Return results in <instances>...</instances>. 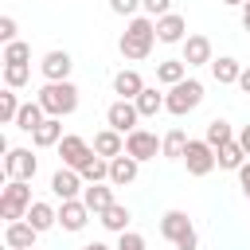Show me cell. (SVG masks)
Wrapping results in <instances>:
<instances>
[{
  "label": "cell",
  "mask_w": 250,
  "mask_h": 250,
  "mask_svg": "<svg viewBox=\"0 0 250 250\" xmlns=\"http://www.w3.org/2000/svg\"><path fill=\"white\" fill-rule=\"evenodd\" d=\"M152 43H156V20L152 16H133L121 31V39H117V51H121V59L141 62V59L152 55Z\"/></svg>",
  "instance_id": "1"
},
{
  "label": "cell",
  "mask_w": 250,
  "mask_h": 250,
  "mask_svg": "<svg viewBox=\"0 0 250 250\" xmlns=\"http://www.w3.org/2000/svg\"><path fill=\"white\" fill-rule=\"evenodd\" d=\"M35 102L43 105L47 117H70L78 109V86L74 82H43V90L35 94Z\"/></svg>",
  "instance_id": "2"
},
{
  "label": "cell",
  "mask_w": 250,
  "mask_h": 250,
  "mask_svg": "<svg viewBox=\"0 0 250 250\" xmlns=\"http://www.w3.org/2000/svg\"><path fill=\"white\" fill-rule=\"evenodd\" d=\"M31 203H35V199H31L27 180H8L4 191H0V219H4V223L27 219V207H31Z\"/></svg>",
  "instance_id": "3"
},
{
  "label": "cell",
  "mask_w": 250,
  "mask_h": 250,
  "mask_svg": "<svg viewBox=\"0 0 250 250\" xmlns=\"http://www.w3.org/2000/svg\"><path fill=\"white\" fill-rule=\"evenodd\" d=\"M199 102H203V82H199V78H184L180 86H172V90L164 94V109H168L172 117L191 113Z\"/></svg>",
  "instance_id": "4"
},
{
  "label": "cell",
  "mask_w": 250,
  "mask_h": 250,
  "mask_svg": "<svg viewBox=\"0 0 250 250\" xmlns=\"http://www.w3.org/2000/svg\"><path fill=\"white\" fill-rule=\"evenodd\" d=\"M184 164H188V176H211V172L219 168V160H215V148H211L207 141H188Z\"/></svg>",
  "instance_id": "5"
},
{
  "label": "cell",
  "mask_w": 250,
  "mask_h": 250,
  "mask_svg": "<svg viewBox=\"0 0 250 250\" xmlns=\"http://www.w3.org/2000/svg\"><path fill=\"white\" fill-rule=\"evenodd\" d=\"M59 156H62V168H82L90 156H94V145L86 141V137H78V133H66L62 141H59Z\"/></svg>",
  "instance_id": "6"
},
{
  "label": "cell",
  "mask_w": 250,
  "mask_h": 250,
  "mask_svg": "<svg viewBox=\"0 0 250 250\" xmlns=\"http://www.w3.org/2000/svg\"><path fill=\"white\" fill-rule=\"evenodd\" d=\"M137 121H141V113H137V105H133V102H121V98H117V102H109V109H105V125H109V129H117L121 137H129L133 129H141Z\"/></svg>",
  "instance_id": "7"
},
{
  "label": "cell",
  "mask_w": 250,
  "mask_h": 250,
  "mask_svg": "<svg viewBox=\"0 0 250 250\" xmlns=\"http://www.w3.org/2000/svg\"><path fill=\"white\" fill-rule=\"evenodd\" d=\"M4 172H8V180H35V172H39V160L31 156V148H8V156H4Z\"/></svg>",
  "instance_id": "8"
},
{
  "label": "cell",
  "mask_w": 250,
  "mask_h": 250,
  "mask_svg": "<svg viewBox=\"0 0 250 250\" xmlns=\"http://www.w3.org/2000/svg\"><path fill=\"white\" fill-rule=\"evenodd\" d=\"M39 70H43V78L47 82H70V70H74V59H70V51H47L43 59H39Z\"/></svg>",
  "instance_id": "9"
},
{
  "label": "cell",
  "mask_w": 250,
  "mask_h": 250,
  "mask_svg": "<svg viewBox=\"0 0 250 250\" xmlns=\"http://www.w3.org/2000/svg\"><path fill=\"white\" fill-rule=\"evenodd\" d=\"M125 152L133 156V160H156V152H160V141H156V133H148V129H133L129 137H125Z\"/></svg>",
  "instance_id": "10"
},
{
  "label": "cell",
  "mask_w": 250,
  "mask_h": 250,
  "mask_svg": "<svg viewBox=\"0 0 250 250\" xmlns=\"http://www.w3.org/2000/svg\"><path fill=\"white\" fill-rule=\"evenodd\" d=\"M51 191H55V199H82V191H86V180L74 172V168H59L55 176H51Z\"/></svg>",
  "instance_id": "11"
},
{
  "label": "cell",
  "mask_w": 250,
  "mask_h": 250,
  "mask_svg": "<svg viewBox=\"0 0 250 250\" xmlns=\"http://www.w3.org/2000/svg\"><path fill=\"white\" fill-rule=\"evenodd\" d=\"M90 207L82 203V199H66V203H59V227L62 230H70V234H78L86 223H90Z\"/></svg>",
  "instance_id": "12"
},
{
  "label": "cell",
  "mask_w": 250,
  "mask_h": 250,
  "mask_svg": "<svg viewBox=\"0 0 250 250\" xmlns=\"http://www.w3.org/2000/svg\"><path fill=\"white\" fill-rule=\"evenodd\" d=\"M35 238H39V230H35L27 219L4 227V246H8V250H35Z\"/></svg>",
  "instance_id": "13"
},
{
  "label": "cell",
  "mask_w": 250,
  "mask_h": 250,
  "mask_svg": "<svg viewBox=\"0 0 250 250\" xmlns=\"http://www.w3.org/2000/svg\"><path fill=\"white\" fill-rule=\"evenodd\" d=\"M180 47H184V62H188V66H211V62H215L207 35H188Z\"/></svg>",
  "instance_id": "14"
},
{
  "label": "cell",
  "mask_w": 250,
  "mask_h": 250,
  "mask_svg": "<svg viewBox=\"0 0 250 250\" xmlns=\"http://www.w3.org/2000/svg\"><path fill=\"white\" fill-rule=\"evenodd\" d=\"M156 39H160V43H184V39H188V20H184L180 12L160 16V20H156Z\"/></svg>",
  "instance_id": "15"
},
{
  "label": "cell",
  "mask_w": 250,
  "mask_h": 250,
  "mask_svg": "<svg viewBox=\"0 0 250 250\" xmlns=\"http://www.w3.org/2000/svg\"><path fill=\"white\" fill-rule=\"evenodd\" d=\"M137 172H141V160H133L129 152H121V156H113V160H109V184H113V188L133 184V180H137Z\"/></svg>",
  "instance_id": "16"
},
{
  "label": "cell",
  "mask_w": 250,
  "mask_h": 250,
  "mask_svg": "<svg viewBox=\"0 0 250 250\" xmlns=\"http://www.w3.org/2000/svg\"><path fill=\"white\" fill-rule=\"evenodd\" d=\"M188 230H195V227H191V219H188V211H164V215H160V234H164L172 246H176Z\"/></svg>",
  "instance_id": "17"
},
{
  "label": "cell",
  "mask_w": 250,
  "mask_h": 250,
  "mask_svg": "<svg viewBox=\"0 0 250 250\" xmlns=\"http://www.w3.org/2000/svg\"><path fill=\"white\" fill-rule=\"evenodd\" d=\"M141 90H145V78H141L137 70H117V74H113V94H117L121 102H137Z\"/></svg>",
  "instance_id": "18"
},
{
  "label": "cell",
  "mask_w": 250,
  "mask_h": 250,
  "mask_svg": "<svg viewBox=\"0 0 250 250\" xmlns=\"http://www.w3.org/2000/svg\"><path fill=\"white\" fill-rule=\"evenodd\" d=\"M94 152L98 156H105V160H113V156H121L125 152V137L117 133V129H102V133H94Z\"/></svg>",
  "instance_id": "19"
},
{
  "label": "cell",
  "mask_w": 250,
  "mask_h": 250,
  "mask_svg": "<svg viewBox=\"0 0 250 250\" xmlns=\"http://www.w3.org/2000/svg\"><path fill=\"white\" fill-rule=\"evenodd\" d=\"M82 203H86L94 215H102L105 207H113V203H117V199H113V184H86Z\"/></svg>",
  "instance_id": "20"
},
{
  "label": "cell",
  "mask_w": 250,
  "mask_h": 250,
  "mask_svg": "<svg viewBox=\"0 0 250 250\" xmlns=\"http://www.w3.org/2000/svg\"><path fill=\"white\" fill-rule=\"evenodd\" d=\"M59 141H62V117H47V121L31 133V145H35V148H59Z\"/></svg>",
  "instance_id": "21"
},
{
  "label": "cell",
  "mask_w": 250,
  "mask_h": 250,
  "mask_svg": "<svg viewBox=\"0 0 250 250\" xmlns=\"http://www.w3.org/2000/svg\"><path fill=\"white\" fill-rule=\"evenodd\" d=\"M27 223H31V227L43 234V230H51V227L59 223V207H51L47 199H35V203L27 207Z\"/></svg>",
  "instance_id": "22"
},
{
  "label": "cell",
  "mask_w": 250,
  "mask_h": 250,
  "mask_svg": "<svg viewBox=\"0 0 250 250\" xmlns=\"http://www.w3.org/2000/svg\"><path fill=\"white\" fill-rule=\"evenodd\" d=\"M184 78H188V62H184V59H164V62H156V82H160V86L172 90V86H180Z\"/></svg>",
  "instance_id": "23"
},
{
  "label": "cell",
  "mask_w": 250,
  "mask_h": 250,
  "mask_svg": "<svg viewBox=\"0 0 250 250\" xmlns=\"http://www.w3.org/2000/svg\"><path fill=\"white\" fill-rule=\"evenodd\" d=\"M129 219H133V215H129L125 203H113V207H105V211L98 215V223H102L109 234H125V230H129Z\"/></svg>",
  "instance_id": "24"
},
{
  "label": "cell",
  "mask_w": 250,
  "mask_h": 250,
  "mask_svg": "<svg viewBox=\"0 0 250 250\" xmlns=\"http://www.w3.org/2000/svg\"><path fill=\"white\" fill-rule=\"evenodd\" d=\"M47 121V113H43V105L31 98V102H23L20 105V113H16V129H23V133H35L39 125Z\"/></svg>",
  "instance_id": "25"
},
{
  "label": "cell",
  "mask_w": 250,
  "mask_h": 250,
  "mask_svg": "<svg viewBox=\"0 0 250 250\" xmlns=\"http://www.w3.org/2000/svg\"><path fill=\"white\" fill-rule=\"evenodd\" d=\"M203 141H207V145L219 152L223 145H230V141H238V137H234L230 121H223V117H211V121H207V133H203Z\"/></svg>",
  "instance_id": "26"
},
{
  "label": "cell",
  "mask_w": 250,
  "mask_h": 250,
  "mask_svg": "<svg viewBox=\"0 0 250 250\" xmlns=\"http://www.w3.org/2000/svg\"><path fill=\"white\" fill-rule=\"evenodd\" d=\"M188 133L184 129H172V133H164L160 137V156H168V160H184V152H188Z\"/></svg>",
  "instance_id": "27"
},
{
  "label": "cell",
  "mask_w": 250,
  "mask_h": 250,
  "mask_svg": "<svg viewBox=\"0 0 250 250\" xmlns=\"http://www.w3.org/2000/svg\"><path fill=\"white\" fill-rule=\"evenodd\" d=\"M211 74H215V82H219V86H230V82H238L242 66H238V59H230V55H219V59L211 62Z\"/></svg>",
  "instance_id": "28"
},
{
  "label": "cell",
  "mask_w": 250,
  "mask_h": 250,
  "mask_svg": "<svg viewBox=\"0 0 250 250\" xmlns=\"http://www.w3.org/2000/svg\"><path fill=\"white\" fill-rule=\"evenodd\" d=\"M133 105H137V113H141V117H156V113L164 109V94H160L156 86H145V90L137 94V102H133Z\"/></svg>",
  "instance_id": "29"
},
{
  "label": "cell",
  "mask_w": 250,
  "mask_h": 250,
  "mask_svg": "<svg viewBox=\"0 0 250 250\" xmlns=\"http://www.w3.org/2000/svg\"><path fill=\"white\" fill-rule=\"evenodd\" d=\"M78 176H82L86 184H109V160L94 152V156H90V160L78 168Z\"/></svg>",
  "instance_id": "30"
},
{
  "label": "cell",
  "mask_w": 250,
  "mask_h": 250,
  "mask_svg": "<svg viewBox=\"0 0 250 250\" xmlns=\"http://www.w3.org/2000/svg\"><path fill=\"white\" fill-rule=\"evenodd\" d=\"M215 160H219V168H227V172H238V168L246 164V148H242L238 141H230V145H223V148L215 152Z\"/></svg>",
  "instance_id": "31"
},
{
  "label": "cell",
  "mask_w": 250,
  "mask_h": 250,
  "mask_svg": "<svg viewBox=\"0 0 250 250\" xmlns=\"http://www.w3.org/2000/svg\"><path fill=\"white\" fill-rule=\"evenodd\" d=\"M20 105H23V102L16 98V90H8V86H4V90H0V121H4V125H16Z\"/></svg>",
  "instance_id": "32"
},
{
  "label": "cell",
  "mask_w": 250,
  "mask_h": 250,
  "mask_svg": "<svg viewBox=\"0 0 250 250\" xmlns=\"http://www.w3.org/2000/svg\"><path fill=\"white\" fill-rule=\"evenodd\" d=\"M27 59H31V47L23 39H16V43L4 47V66H27Z\"/></svg>",
  "instance_id": "33"
},
{
  "label": "cell",
  "mask_w": 250,
  "mask_h": 250,
  "mask_svg": "<svg viewBox=\"0 0 250 250\" xmlns=\"http://www.w3.org/2000/svg\"><path fill=\"white\" fill-rule=\"evenodd\" d=\"M27 78H31V66H4V86H8V90L27 86Z\"/></svg>",
  "instance_id": "34"
},
{
  "label": "cell",
  "mask_w": 250,
  "mask_h": 250,
  "mask_svg": "<svg viewBox=\"0 0 250 250\" xmlns=\"http://www.w3.org/2000/svg\"><path fill=\"white\" fill-rule=\"evenodd\" d=\"M141 8H145V16L160 20V16H168V12H172V0H141Z\"/></svg>",
  "instance_id": "35"
},
{
  "label": "cell",
  "mask_w": 250,
  "mask_h": 250,
  "mask_svg": "<svg viewBox=\"0 0 250 250\" xmlns=\"http://www.w3.org/2000/svg\"><path fill=\"white\" fill-rule=\"evenodd\" d=\"M113 250H145V238L137 230H125V234H117V246Z\"/></svg>",
  "instance_id": "36"
},
{
  "label": "cell",
  "mask_w": 250,
  "mask_h": 250,
  "mask_svg": "<svg viewBox=\"0 0 250 250\" xmlns=\"http://www.w3.org/2000/svg\"><path fill=\"white\" fill-rule=\"evenodd\" d=\"M137 8H141V0H109V12H113V16H129V20H133Z\"/></svg>",
  "instance_id": "37"
},
{
  "label": "cell",
  "mask_w": 250,
  "mask_h": 250,
  "mask_svg": "<svg viewBox=\"0 0 250 250\" xmlns=\"http://www.w3.org/2000/svg\"><path fill=\"white\" fill-rule=\"evenodd\" d=\"M0 43H4V47L16 43V20H12V16H0Z\"/></svg>",
  "instance_id": "38"
},
{
  "label": "cell",
  "mask_w": 250,
  "mask_h": 250,
  "mask_svg": "<svg viewBox=\"0 0 250 250\" xmlns=\"http://www.w3.org/2000/svg\"><path fill=\"white\" fill-rule=\"evenodd\" d=\"M238 188H242V195L250 199V160H246V164L238 168Z\"/></svg>",
  "instance_id": "39"
},
{
  "label": "cell",
  "mask_w": 250,
  "mask_h": 250,
  "mask_svg": "<svg viewBox=\"0 0 250 250\" xmlns=\"http://www.w3.org/2000/svg\"><path fill=\"white\" fill-rule=\"evenodd\" d=\"M238 90L250 94V66H242V74H238Z\"/></svg>",
  "instance_id": "40"
},
{
  "label": "cell",
  "mask_w": 250,
  "mask_h": 250,
  "mask_svg": "<svg viewBox=\"0 0 250 250\" xmlns=\"http://www.w3.org/2000/svg\"><path fill=\"white\" fill-rule=\"evenodd\" d=\"M238 145L246 148V156H250V125H242V133H238Z\"/></svg>",
  "instance_id": "41"
},
{
  "label": "cell",
  "mask_w": 250,
  "mask_h": 250,
  "mask_svg": "<svg viewBox=\"0 0 250 250\" xmlns=\"http://www.w3.org/2000/svg\"><path fill=\"white\" fill-rule=\"evenodd\" d=\"M242 27H246V31H250V0H246V4H242Z\"/></svg>",
  "instance_id": "42"
},
{
  "label": "cell",
  "mask_w": 250,
  "mask_h": 250,
  "mask_svg": "<svg viewBox=\"0 0 250 250\" xmlns=\"http://www.w3.org/2000/svg\"><path fill=\"white\" fill-rule=\"evenodd\" d=\"M82 250H113V246H105V242H86Z\"/></svg>",
  "instance_id": "43"
},
{
  "label": "cell",
  "mask_w": 250,
  "mask_h": 250,
  "mask_svg": "<svg viewBox=\"0 0 250 250\" xmlns=\"http://www.w3.org/2000/svg\"><path fill=\"white\" fill-rule=\"evenodd\" d=\"M223 4H227V8H242L246 0H223Z\"/></svg>",
  "instance_id": "44"
}]
</instances>
